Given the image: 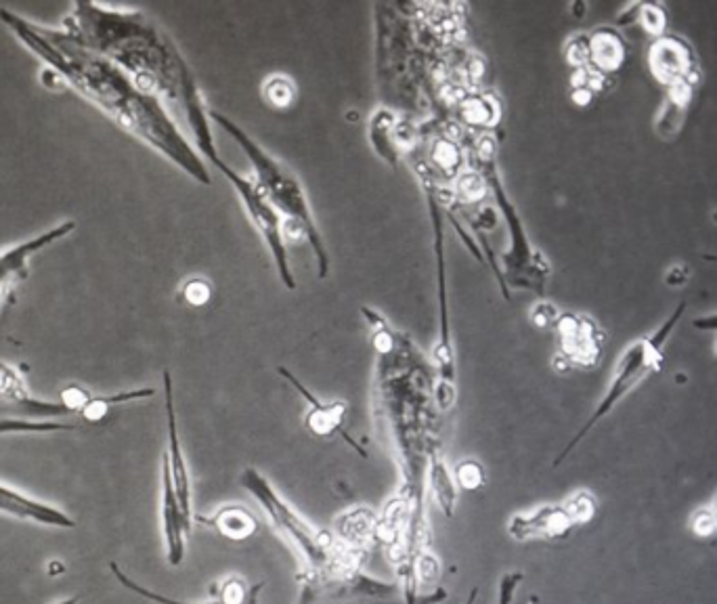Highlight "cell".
I'll return each mask as SVG.
<instances>
[{"label": "cell", "mask_w": 717, "mask_h": 604, "mask_svg": "<svg viewBox=\"0 0 717 604\" xmlns=\"http://www.w3.org/2000/svg\"><path fill=\"white\" fill-rule=\"evenodd\" d=\"M263 97L275 110H286L296 101V84L284 74H275L265 80Z\"/></svg>", "instance_id": "7402d4cb"}, {"label": "cell", "mask_w": 717, "mask_h": 604, "mask_svg": "<svg viewBox=\"0 0 717 604\" xmlns=\"http://www.w3.org/2000/svg\"><path fill=\"white\" fill-rule=\"evenodd\" d=\"M432 162L441 170L453 172L460 164V149L449 139H439L432 145Z\"/></svg>", "instance_id": "4316f807"}, {"label": "cell", "mask_w": 717, "mask_h": 604, "mask_svg": "<svg viewBox=\"0 0 717 604\" xmlns=\"http://www.w3.org/2000/svg\"><path fill=\"white\" fill-rule=\"evenodd\" d=\"M453 479H455V485H458V487L474 491V489H481L485 485L487 474H485V468H483L481 462L464 460V462H460L458 466H455Z\"/></svg>", "instance_id": "d4e9b609"}, {"label": "cell", "mask_w": 717, "mask_h": 604, "mask_svg": "<svg viewBox=\"0 0 717 604\" xmlns=\"http://www.w3.org/2000/svg\"><path fill=\"white\" fill-rule=\"evenodd\" d=\"M458 191H460V196H462L464 200L474 202V200H478V198H483L485 183L481 181V177H476L474 172H468V175H462V177H460V181H458Z\"/></svg>", "instance_id": "f546056e"}, {"label": "cell", "mask_w": 717, "mask_h": 604, "mask_svg": "<svg viewBox=\"0 0 717 604\" xmlns=\"http://www.w3.org/2000/svg\"><path fill=\"white\" fill-rule=\"evenodd\" d=\"M690 531L697 537H711L717 533V521L709 506L697 508L690 514Z\"/></svg>", "instance_id": "83f0119b"}, {"label": "cell", "mask_w": 717, "mask_h": 604, "mask_svg": "<svg viewBox=\"0 0 717 604\" xmlns=\"http://www.w3.org/2000/svg\"><path fill=\"white\" fill-rule=\"evenodd\" d=\"M195 521L216 529L223 537L233 539V542H244V539L252 537L258 529L256 516L239 504H225L212 516H208V519L206 516H195Z\"/></svg>", "instance_id": "ffe728a7"}, {"label": "cell", "mask_w": 717, "mask_h": 604, "mask_svg": "<svg viewBox=\"0 0 717 604\" xmlns=\"http://www.w3.org/2000/svg\"><path fill=\"white\" fill-rule=\"evenodd\" d=\"M210 120L219 126L227 137H231L239 149L244 151V156L248 158V162L254 170L256 185L260 187V191L265 193V198L271 202V206L279 214H284L286 221L300 225V229L304 231V242H309V246L313 248L319 279L328 277L330 275V252H328V246H325V242H323V235L313 217L307 191H304L300 181L294 177V172L290 168H286L279 160H275L263 145H258L244 131V128L235 124L229 116L216 112V110H210Z\"/></svg>", "instance_id": "3957f363"}, {"label": "cell", "mask_w": 717, "mask_h": 604, "mask_svg": "<svg viewBox=\"0 0 717 604\" xmlns=\"http://www.w3.org/2000/svg\"><path fill=\"white\" fill-rule=\"evenodd\" d=\"M694 91H697V86L690 84H673L667 89V95L655 116V133L663 141H673L682 133Z\"/></svg>", "instance_id": "d6986e66"}, {"label": "cell", "mask_w": 717, "mask_h": 604, "mask_svg": "<svg viewBox=\"0 0 717 604\" xmlns=\"http://www.w3.org/2000/svg\"><path fill=\"white\" fill-rule=\"evenodd\" d=\"M709 508H711V512H713V516H715V521H717V495L713 498V502L709 504Z\"/></svg>", "instance_id": "836d02e7"}, {"label": "cell", "mask_w": 717, "mask_h": 604, "mask_svg": "<svg viewBox=\"0 0 717 604\" xmlns=\"http://www.w3.org/2000/svg\"><path fill=\"white\" fill-rule=\"evenodd\" d=\"M76 424L51 420H30V418H5L0 420V435H45V433H68Z\"/></svg>", "instance_id": "44dd1931"}, {"label": "cell", "mask_w": 717, "mask_h": 604, "mask_svg": "<svg viewBox=\"0 0 717 604\" xmlns=\"http://www.w3.org/2000/svg\"><path fill=\"white\" fill-rule=\"evenodd\" d=\"M558 334V361L567 370H592L602 359L606 334L600 323L583 313H560L556 326Z\"/></svg>", "instance_id": "30bf717a"}, {"label": "cell", "mask_w": 717, "mask_h": 604, "mask_svg": "<svg viewBox=\"0 0 717 604\" xmlns=\"http://www.w3.org/2000/svg\"><path fill=\"white\" fill-rule=\"evenodd\" d=\"M558 317L560 313L552 302H537V305L531 309V321L537 328H554Z\"/></svg>", "instance_id": "f1b7e54d"}, {"label": "cell", "mask_w": 717, "mask_h": 604, "mask_svg": "<svg viewBox=\"0 0 717 604\" xmlns=\"http://www.w3.org/2000/svg\"><path fill=\"white\" fill-rule=\"evenodd\" d=\"M239 483L244 485V489L258 502V506L263 508L277 535L284 539L302 560V571H319L336 567L340 563H349L346 556L338 550L336 539L330 533L313 527L309 521H304L275 491V487L263 472H258L256 468H246L242 477H239Z\"/></svg>", "instance_id": "8992f818"}, {"label": "cell", "mask_w": 717, "mask_h": 604, "mask_svg": "<svg viewBox=\"0 0 717 604\" xmlns=\"http://www.w3.org/2000/svg\"><path fill=\"white\" fill-rule=\"evenodd\" d=\"M0 21L42 61V66L61 76L65 89L76 91L126 135L158 151L193 181L210 185L208 164L181 131L168 107L160 99L143 93L116 63L86 49L61 28L40 26L5 7L0 9Z\"/></svg>", "instance_id": "6da1fadb"}, {"label": "cell", "mask_w": 717, "mask_h": 604, "mask_svg": "<svg viewBox=\"0 0 717 604\" xmlns=\"http://www.w3.org/2000/svg\"><path fill=\"white\" fill-rule=\"evenodd\" d=\"M713 223L717 225V212H713Z\"/></svg>", "instance_id": "d590c367"}, {"label": "cell", "mask_w": 717, "mask_h": 604, "mask_svg": "<svg viewBox=\"0 0 717 604\" xmlns=\"http://www.w3.org/2000/svg\"><path fill=\"white\" fill-rule=\"evenodd\" d=\"M162 380H164V397H166V435H168V445L162 453V460L168 466L170 479H172V485H175L181 508H183L187 519L193 523L195 514H193L191 474H189L187 458L183 453V443H181V435H179L177 407H175V384H172V376L168 370H164Z\"/></svg>", "instance_id": "4fadbf2b"}, {"label": "cell", "mask_w": 717, "mask_h": 604, "mask_svg": "<svg viewBox=\"0 0 717 604\" xmlns=\"http://www.w3.org/2000/svg\"><path fill=\"white\" fill-rule=\"evenodd\" d=\"M160 483H162L160 514H162L166 560L170 567H181L183 558H185V550H187V537L191 535L193 523L187 519L183 508H181L175 485H172L170 472H168V466L164 460H162V470H160Z\"/></svg>", "instance_id": "5bb4252c"}, {"label": "cell", "mask_w": 717, "mask_h": 604, "mask_svg": "<svg viewBox=\"0 0 717 604\" xmlns=\"http://www.w3.org/2000/svg\"><path fill=\"white\" fill-rule=\"evenodd\" d=\"M713 361H715V365H717V344H715V359H713Z\"/></svg>", "instance_id": "8d00e7d4"}, {"label": "cell", "mask_w": 717, "mask_h": 604, "mask_svg": "<svg viewBox=\"0 0 717 604\" xmlns=\"http://www.w3.org/2000/svg\"><path fill=\"white\" fill-rule=\"evenodd\" d=\"M476 596H478V588H474L472 592H470V596H468V600H466V604H474V600H476Z\"/></svg>", "instance_id": "e575fe53"}, {"label": "cell", "mask_w": 717, "mask_h": 604, "mask_svg": "<svg viewBox=\"0 0 717 604\" xmlns=\"http://www.w3.org/2000/svg\"><path fill=\"white\" fill-rule=\"evenodd\" d=\"M0 514L11 516L17 521L36 523L53 529H74L76 521L61 508L32 498V495L19 491L7 483H0Z\"/></svg>", "instance_id": "2e32d148"}, {"label": "cell", "mask_w": 717, "mask_h": 604, "mask_svg": "<svg viewBox=\"0 0 717 604\" xmlns=\"http://www.w3.org/2000/svg\"><path fill=\"white\" fill-rule=\"evenodd\" d=\"M690 277H692V269L684 263H678V265L667 267V271L663 275V282L669 288H682L690 282Z\"/></svg>", "instance_id": "4dcf8cb0"}, {"label": "cell", "mask_w": 717, "mask_h": 604, "mask_svg": "<svg viewBox=\"0 0 717 604\" xmlns=\"http://www.w3.org/2000/svg\"><path fill=\"white\" fill-rule=\"evenodd\" d=\"M78 596H74V598H68V600H59V602H55V604H78Z\"/></svg>", "instance_id": "d6a6232c"}, {"label": "cell", "mask_w": 717, "mask_h": 604, "mask_svg": "<svg viewBox=\"0 0 717 604\" xmlns=\"http://www.w3.org/2000/svg\"><path fill=\"white\" fill-rule=\"evenodd\" d=\"M298 604H407L401 586L361 573L353 563L302 571Z\"/></svg>", "instance_id": "52a82bcc"}, {"label": "cell", "mask_w": 717, "mask_h": 604, "mask_svg": "<svg viewBox=\"0 0 717 604\" xmlns=\"http://www.w3.org/2000/svg\"><path fill=\"white\" fill-rule=\"evenodd\" d=\"M493 185H495V198L506 214V221H508L510 235H512V248L506 254L508 282L514 284L516 288H527L537 294H543L548 279L552 275V267L548 263V258L529 244L525 227H523V223H520L514 206L506 198L504 187L497 183V179H493Z\"/></svg>", "instance_id": "ba28073f"}, {"label": "cell", "mask_w": 717, "mask_h": 604, "mask_svg": "<svg viewBox=\"0 0 717 604\" xmlns=\"http://www.w3.org/2000/svg\"><path fill=\"white\" fill-rule=\"evenodd\" d=\"M279 374L284 376L296 391L300 393V397L309 403V412H307V428L311 430V433L315 437H332V435H342L344 441L353 445L361 456H365V451L359 447V443L353 441V437L346 433L344 428V414H346V405L340 403V401H319L311 391H307V386H304L296 376H292L286 368H279Z\"/></svg>", "instance_id": "e0dca14e"}, {"label": "cell", "mask_w": 717, "mask_h": 604, "mask_svg": "<svg viewBox=\"0 0 717 604\" xmlns=\"http://www.w3.org/2000/svg\"><path fill=\"white\" fill-rule=\"evenodd\" d=\"M577 525L564 504H543L529 512L514 514L508 523V533L516 542H535V539L567 537Z\"/></svg>", "instance_id": "9a60e30c"}, {"label": "cell", "mask_w": 717, "mask_h": 604, "mask_svg": "<svg viewBox=\"0 0 717 604\" xmlns=\"http://www.w3.org/2000/svg\"><path fill=\"white\" fill-rule=\"evenodd\" d=\"M638 24L653 38L667 34V11L659 3H640Z\"/></svg>", "instance_id": "cb8c5ba5"}, {"label": "cell", "mask_w": 717, "mask_h": 604, "mask_svg": "<svg viewBox=\"0 0 717 604\" xmlns=\"http://www.w3.org/2000/svg\"><path fill=\"white\" fill-rule=\"evenodd\" d=\"M61 30L116 63L143 93L183 112L195 80L172 40L143 11L74 3Z\"/></svg>", "instance_id": "7a4b0ae2"}, {"label": "cell", "mask_w": 717, "mask_h": 604, "mask_svg": "<svg viewBox=\"0 0 717 604\" xmlns=\"http://www.w3.org/2000/svg\"><path fill=\"white\" fill-rule=\"evenodd\" d=\"M179 296L191 307H204L212 298V284L204 277H191L181 286Z\"/></svg>", "instance_id": "484cf974"}, {"label": "cell", "mask_w": 717, "mask_h": 604, "mask_svg": "<svg viewBox=\"0 0 717 604\" xmlns=\"http://www.w3.org/2000/svg\"><path fill=\"white\" fill-rule=\"evenodd\" d=\"M588 49H590V66L596 72H602L606 76H615L617 70H621L627 45L621 32L613 26H602L588 34Z\"/></svg>", "instance_id": "ac0fdd59"}, {"label": "cell", "mask_w": 717, "mask_h": 604, "mask_svg": "<svg viewBox=\"0 0 717 604\" xmlns=\"http://www.w3.org/2000/svg\"><path fill=\"white\" fill-rule=\"evenodd\" d=\"M564 508H567V512L571 514L573 523L579 527V525H588L596 519L598 514V500L594 498V493L585 491V489H579L575 493H571L567 500L562 502Z\"/></svg>", "instance_id": "603a6c76"}, {"label": "cell", "mask_w": 717, "mask_h": 604, "mask_svg": "<svg viewBox=\"0 0 717 604\" xmlns=\"http://www.w3.org/2000/svg\"><path fill=\"white\" fill-rule=\"evenodd\" d=\"M208 116H210V112H206V107L193 110L187 116V126L191 131L195 149H198L200 156L206 158L210 162V166H214L216 170H219L221 175L231 183L233 191L237 193L239 202H242V206H244V210L248 214L250 223L258 231V235L263 237L267 250L271 252L273 265L277 269L281 284L286 286V290H296V277H294L292 263H290V252H288V246H286L284 219L279 217V212L265 198V193L260 191L256 181H252V179H248L244 175H239L237 170H233L219 156V149H216L212 131L208 126Z\"/></svg>", "instance_id": "277c9868"}, {"label": "cell", "mask_w": 717, "mask_h": 604, "mask_svg": "<svg viewBox=\"0 0 717 604\" xmlns=\"http://www.w3.org/2000/svg\"><path fill=\"white\" fill-rule=\"evenodd\" d=\"M112 575L120 581V586L126 588L128 592H133L149 602L154 604H258L260 602V594H263L265 581H258V584H248V581L242 575H227L219 581H214L210 588V600H202V602H189V600H179L172 598L166 594H160L156 590H149L145 586H141L137 579H133L130 575H126L120 565L110 563Z\"/></svg>", "instance_id": "7c38bea8"}, {"label": "cell", "mask_w": 717, "mask_h": 604, "mask_svg": "<svg viewBox=\"0 0 717 604\" xmlns=\"http://www.w3.org/2000/svg\"><path fill=\"white\" fill-rule=\"evenodd\" d=\"M648 66L653 76L665 84L699 86L701 82V61L697 51L684 36L663 34L653 40L648 53Z\"/></svg>", "instance_id": "8fae6325"}, {"label": "cell", "mask_w": 717, "mask_h": 604, "mask_svg": "<svg viewBox=\"0 0 717 604\" xmlns=\"http://www.w3.org/2000/svg\"><path fill=\"white\" fill-rule=\"evenodd\" d=\"M688 305L686 302H680V305L673 309V313L661 323V326L653 332V334H646L638 340H634L629 347L621 353V357L617 359L615 363V370L611 374V380H608V386H606V393L602 395L600 403L596 405V409L592 412V416L588 418V422H585L575 437L567 443V447H564L558 458L554 460V466H560L564 460H567L571 453L579 447V443L588 437L592 430L606 418L611 416L613 409L629 395L634 393L636 388L653 374H659L663 363H665V344L669 342L671 334L676 332L680 319L684 317Z\"/></svg>", "instance_id": "5b68a950"}, {"label": "cell", "mask_w": 717, "mask_h": 604, "mask_svg": "<svg viewBox=\"0 0 717 604\" xmlns=\"http://www.w3.org/2000/svg\"><path fill=\"white\" fill-rule=\"evenodd\" d=\"M694 330H701V332H715L717 334V311L709 313V315H703V317H697L692 321Z\"/></svg>", "instance_id": "1f68e13d"}, {"label": "cell", "mask_w": 717, "mask_h": 604, "mask_svg": "<svg viewBox=\"0 0 717 604\" xmlns=\"http://www.w3.org/2000/svg\"><path fill=\"white\" fill-rule=\"evenodd\" d=\"M76 227L78 223L74 219H65L47 231H40L28 240L0 250V311H3L5 302L13 298L15 290L28 279L32 258L65 240L76 231Z\"/></svg>", "instance_id": "9c48e42d"}]
</instances>
